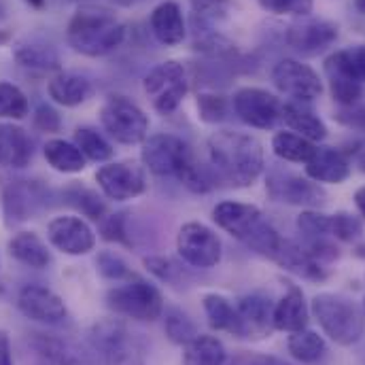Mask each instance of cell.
I'll return each mask as SVG.
<instances>
[{"label": "cell", "instance_id": "1", "mask_svg": "<svg viewBox=\"0 0 365 365\" xmlns=\"http://www.w3.org/2000/svg\"><path fill=\"white\" fill-rule=\"evenodd\" d=\"M208 155L217 179L234 187H249L264 173V147L249 134L215 132L208 138Z\"/></svg>", "mask_w": 365, "mask_h": 365}, {"label": "cell", "instance_id": "2", "mask_svg": "<svg viewBox=\"0 0 365 365\" xmlns=\"http://www.w3.org/2000/svg\"><path fill=\"white\" fill-rule=\"evenodd\" d=\"M66 38L77 53L88 58H102L123 43L125 26L110 9L88 4L77 9L71 17Z\"/></svg>", "mask_w": 365, "mask_h": 365}, {"label": "cell", "instance_id": "3", "mask_svg": "<svg viewBox=\"0 0 365 365\" xmlns=\"http://www.w3.org/2000/svg\"><path fill=\"white\" fill-rule=\"evenodd\" d=\"M212 219L221 230H225L230 236H234L236 240H240L251 251L264 257L272 259L282 242V238L278 236L272 223L266 219V215L253 204L232 202V200L219 202L212 208Z\"/></svg>", "mask_w": 365, "mask_h": 365}, {"label": "cell", "instance_id": "4", "mask_svg": "<svg viewBox=\"0 0 365 365\" xmlns=\"http://www.w3.org/2000/svg\"><path fill=\"white\" fill-rule=\"evenodd\" d=\"M310 312L319 321L323 334L338 346H353L364 338V308L346 295L319 293L310 302Z\"/></svg>", "mask_w": 365, "mask_h": 365}, {"label": "cell", "instance_id": "5", "mask_svg": "<svg viewBox=\"0 0 365 365\" xmlns=\"http://www.w3.org/2000/svg\"><path fill=\"white\" fill-rule=\"evenodd\" d=\"M106 306L115 314L140 323H153L164 314V297L160 289L136 274L106 291Z\"/></svg>", "mask_w": 365, "mask_h": 365}, {"label": "cell", "instance_id": "6", "mask_svg": "<svg viewBox=\"0 0 365 365\" xmlns=\"http://www.w3.org/2000/svg\"><path fill=\"white\" fill-rule=\"evenodd\" d=\"M100 123L119 145H138L147 140L149 117L125 96H108L100 108Z\"/></svg>", "mask_w": 365, "mask_h": 365}, {"label": "cell", "instance_id": "7", "mask_svg": "<svg viewBox=\"0 0 365 365\" xmlns=\"http://www.w3.org/2000/svg\"><path fill=\"white\" fill-rule=\"evenodd\" d=\"M93 351L100 353L104 365H147L134 340V334L119 319L98 321L90 331Z\"/></svg>", "mask_w": 365, "mask_h": 365}, {"label": "cell", "instance_id": "8", "mask_svg": "<svg viewBox=\"0 0 365 365\" xmlns=\"http://www.w3.org/2000/svg\"><path fill=\"white\" fill-rule=\"evenodd\" d=\"M143 88L158 113L170 115L179 108L187 93V73L182 64L175 60L162 62L153 71H149Z\"/></svg>", "mask_w": 365, "mask_h": 365}, {"label": "cell", "instance_id": "9", "mask_svg": "<svg viewBox=\"0 0 365 365\" xmlns=\"http://www.w3.org/2000/svg\"><path fill=\"white\" fill-rule=\"evenodd\" d=\"M177 253L187 266L208 270L221 262L223 245L208 225L189 221L177 234Z\"/></svg>", "mask_w": 365, "mask_h": 365}, {"label": "cell", "instance_id": "10", "mask_svg": "<svg viewBox=\"0 0 365 365\" xmlns=\"http://www.w3.org/2000/svg\"><path fill=\"white\" fill-rule=\"evenodd\" d=\"M51 191L38 181H9L2 187V208L6 225H17L34 219L49 208Z\"/></svg>", "mask_w": 365, "mask_h": 365}, {"label": "cell", "instance_id": "11", "mask_svg": "<svg viewBox=\"0 0 365 365\" xmlns=\"http://www.w3.org/2000/svg\"><path fill=\"white\" fill-rule=\"evenodd\" d=\"M140 160H143L145 168H149L153 175L179 179L182 168L193 160V153L179 136L155 134L145 140Z\"/></svg>", "mask_w": 365, "mask_h": 365}, {"label": "cell", "instance_id": "12", "mask_svg": "<svg viewBox=\"0 0 365 365\" xmlns=\"http://www.w3.org/2000/svg\"><path fill=\"white\" fill-rule=\"evenodd\" d=\"M26 365H90L86 355L66 338L32 331L24 338Z\"/></svg>", "mask_w": 365, "mask_h": 365}, {"label": "cell", "instance_id": "13", "mask_svg": "<svg viewBox=\"0 0 365 365\" xmlns=\"http://www.w3.org/2000/svg\"><path fill=\"white\" fill-rule=\"evenodd\" d=\"M238 119L257 130H272L282 119V102L266 90L242 88L232 98Z\"/></svg>", "mask_w": 365, "mask_h": 365}, {"label": "cell", "instance_id": "14", "mask_svg": "<svg viewBox=\"0 0 365 365\" xmlns=\"http://www.w3.org/2000/svg\"><path fill=\"white\" fill-rule=\"evenodd\" d=\"M19 312L41 325H62L68 319V308L64 299L43 284H26L17 293Z\"/></svg>", "mask_w": 365, "mask_h": 365}, {"label": "cell", "instance_id": "15", "mask_svg": "<svg viewBox=\"0 0 365 365\" xmlns=\"http://www.w3.org/2000/svg\"><path fill=\"white\" fill-rule=\"evenodd\" d=\"M98 187L102 193L115 202H125L134 200L147 189V179L145 173L138 164L134 162H113L102 166L96 173Z\"/></svg>", "mask_w": 365, "mask_h": 365}, {"label": "cell", "instance_id": "16", "mask_svg": "<svg viewBox=\"0 0 365 365\" xmlns=\"http://www.w3.org/2000/svg\"><path fill=\"white\" fill-rule=\"evenodd\" d=\"M274 86L295 102H312L323 93L319 75L297 60H280L272 71Z\"/></svg>", "mask_w": 365, "mask_h": 365}, {"label": "cell", "instance_id": "17", "mask_svg": "<svg viewBox=\"0 0 365 365\" xmlns=\"http://www.w3.org/2000/svg\"><path fill=\"white\" fill-rule=\"evenodd\" d=\"M47 238L60 253L71 257L88 255L96 247V234L90 223L73 215L51 219L47 225Z\"/></svg>", "mask_w": 365, "mask_h": 365}, {"label": "cell", "instance_id": "18", "mask_svg": "<svg viewBox=\"0 0 365 365\" xmlns=\"http://www.w3.org/2000/svg\"><path fill=\"white\" fill-rule=\"evenodd\" d=\"M268 195L291 206H321L325 202V191L308 177L291 175V173H272L266 182Z\"/></svg>", "mask_w": 365, "mask_h": 365}, {"label": "cell", "instance_id": "19", "mask_svg": "<svg viewBox=\"0 0 365 365\" xmlns=\"http://www.w3.org/2000/svg\"><path fill=\"white\" fill-rule=\"evenodd\" d=\"M236 312L240 321V338L264 340L274 331V304L262 293L242 295L236 302Z\"/></svg>", "mask_w": 365, "mask_h": 365}, {"label": "cell", "instance_id": "20", "mask_svg": "<svg viewBox=\"0 0 365 365\" xmlns=\"http://www.w3.org/2000/svg\"><path fill=\"white\" fill-rule=\"evenodd\" d=\"M287 43L302 56H317L331 47L338 38V26L325 19H306L291 24L287 30Z\"/></svg>", "mask_w": 365, "mask_h": 365}, {"label": "cell", "instance_id": "21", "mask_svg": "<svg viewBox=\"0 0 365 365\" xmlns=\"http://www.w3.org/2000/svg\"><path fill=\"white\" fill-rule=\"evenodd\" d=\"M272 262H276L282 270L295 274V276H299L304 280H310V282H323V280H327L331 276L329 266L314 259L304 249V245H297V242H291V240H284V238H282L278 251L274 253Z\"/></svg>", "mask_w": 365, "mask_h": 365}, {"label": "cell", "instance_id": "22", "mask_svg": "<svg viewBox=\"0 0 365 365\" xmlns=\"http://www.w3.org/2000/svg\"><path fill=\"white\" fill-rule=\"evenodd\" d=\"M306 175L314 182L340 185L351 177V160L334 147H317L306 164Z\"/></svg>", "mask_w": 365, "mask_h": 365}, {"label": "cell", "instance_id": "23", "mask_svg": "<svg viewBox=\"0 0 365 365\" xmlns=\"http://www.w3.org/2000/svg\"><path fill=\"white\" fill-rule=\"evenodd\" d=\"M310 306L304 297V291L295 284H289L287 293L274 304V329L276 331H302L308 327Z\"/></svg>", "mask_w": 365, "mask_h": 365}, {"label": "cell", "instance_id": "24", "mask_svg": "<svg viewBox=\"0 0 365 365\" xmlns=\"http://www.w3.org/2000/svg\"><path fill=\"white\" fill-rule=\"evenodd\" d=\"M34 158V143L30 134L13 123H0V166L21 170Z\"/></svg>", "mask_w": 365, "mask_h": 365}, {"label": "cell", "instance_id": "25", "mask_svg": "<svg viewBox=\"0 0 365 365\" xmlns=\"http://www.w3.org/2000/svg\"><path fill=\"white\" fill-rule=\"evenodd\" d=\"M282 121L295 134H299L312 143H321L327 136V125L310 106H306V102H295V100L284 102L282 104Z\"/></svg>", "mask_w": 365, "mask_h": 365}, {"label": "cell", "instance_id": "26", "mask_svg": "<svg viewBox=\"0 0 365 365\" xmlns=\"http://www.w3.org/2000/svg\"><path fill=\"white\" fill-rule=\"evenodd\" d=\"M9 255L21 266L45 270L51 264V253L36 232H17L9 240Z\"/></svg>", "mask_w": 365, "mask_h": 365}, {"label": "cell", "instance_id": "27", "mask_svg": "<svg viewBox=\"0 0 365 365\" xmlns=\"http://www.w3.org/2000/svg\"><path fill=\"white\" fill-rule=\"evenodd\" d=\"M47 91L51 100L62 106H79L91 96V81L79 73L60 71L49 79Z\"/></svg>", "mask_w": 365, "mask_h": 365}, {"label": "cell", "instance_id": "28", "mask_svg": "<svg viewBox=\"0 0 365 365\" xmlns=\"http://www.w3.org/2000/svg\"><path fill=\"white\" fill-rule=\"evenodd\" d=\"M151 32L162 45H179L185 38V19L177 2H162L151 13Z\"/></svg>", "mask_w": 365, "mask_h": 365}, {"label": "cell", "instance_id": "29", "mask_svg": "<svg viewBox=\"0 0 365 365\" xmlns=\"http://www.w3.org/2000/svg\"><path fill=\"white\" fill-rule=\"evenodd\" d=\"M202 306H204L208 325L215 331H227V334L240 338V321H238L236 304H232L221 293H206L202 297Z\"/></svg>", "mask_w": 365, "mask_h": 365}, {"label": "cell", "instance_id": "30", "mask_svg": "<svg viewBox=\"0 0 365 365\" xmlns=\"http://www.w3.org/2000/svg\"><path fill=\"white\" fill-rule=\"evenodd\" d=\"M227 351L217 336L197 334L182 346V365H225Z\"/></svg>", "mask_w": 365, "mask_h": 365}, {"label": "cell", "instance_id": "31", "mask_svg": "<svg viewBox=\"0 0 365 365\" xmlns=\"http://www.w3.org/2000/svg\"><path fill=\"white\" fill-rule=\"evenodd\" d=\"M45 160L47 164L56 170V173H62V175H77V173H83L86 170V155L79 151V147L75 143H68V140H60V138H53L45 145Z\"/></svg>", "mask_w": 365, "mask_h": 365}, {"label": "cell", "instance_id": "32", "mask_svg": "<svg viewBox=\"0 0 365 365\" xmlns=\"http://www.w3.org/2000/svg\"><path fill=\"white\" fill-rule=\"evenodd\" d=\"M15 62L32 73H60V58L49 45L21 43L13 51Z\"/></svg>", "mask_w": 365, "mask_h": 365}, {"label": "cell", "instance_id": "33", "mask_svg": "<svg viewBox=\"0 0 365 365\" xmlns=\"http://www.w3.org/2000/svg\"><path fill=\"white\" fill-rule=\"evenodd\" d=\"M327 75L349 77L357 83H365V45L340 49L331 53L325 62Z\"/></svg>", "mask_w": 365, "mask_h": 365}, {"label": "cell", "instance_id": "34", "mask_svg": "<svg viewBox=\"0 0 365 365\" xmlns=\"http://www.w3.org/2000/svg\"><path fill=\"white\" fill-rule=\"evenodd\" d=\"M287 349L295 361L304 365L319 364L327 355V344H325L323 336H319L317 331H312L308 327L302 331H293L287 340Z\"/></svg>", "mask_w": 365, "mask_h": 365}, {"label": "cell", "instance_id": "35", "mask_svg": "<svg viewBox=\"0 0 365 365\" xmlns=\"http://www.w3.org/2000/svg\"><path fill=\"white\" fill-rule=\"evenodd\" d=\"M317 145L295 132H278L272 138V151L284 162L308 164Z\"/></svg>", "mask_w": 365, "mask_h": 365}, {"label": "cell", "instance_id": "36", "mask_svg": "<svg viewBox=\"0 0 365 365\" xmlns=\"http://www.w3.org/2000/svg\"><path fill=\"white\" fill-rule=\"evenodd\" d=\"M75 145L79 147V151L86 155V160L96 162V164H104L113 158V147L110 143L93 128H79L75 132Z\"/></svg>", "mask_w": 365, "mask_h": 365}, {"label": "cell", "instance_id": "37", "mask_svg": "<svg viewBox=\"0 0 365 365\" xmlns=\"http://www.w3.org/2000/svg\"><path fill=\"white\" fill-rule=\"evenodd\" d=\"M64 197L75 206L79 208L86 217H90L93 221H102L106 215V206L104 202L100 200V195L96 191H91L88 187H81V185H71L66 191H64Z\"/></svg>", "mask_w": 365, "mask_h": 365}, {"label": "cell", "instance_id": "38", "mask_svg": "<svg viewBox=\"0 0 365 365\" xmlns=\"http://www.w3.org/2000/svg\"><path fill=\"white\" fill-rule=\"evenodd\" d=\"M164 329H166V336L170 338V342L185 346L189 344L200 331L195 327V323L189 319L187 312H182L181 308H170L166 312V319H164Z\"/></svg>", "mask_w": 365, "mask_h": 365}, {"label": "cell", "instance_id": "39", "mask_svg": "<svg viewBox=\"0 0 365 365\" xmlns=\"http://www.w3.org/2000/svg\"><path fill=\"white\" fill-rule=\"evenodd\" d=\"M30 104L26 93L13 83L0 81V119L19 121L28 115Z\"/></svg>", "mask_w": 365, "mask_h": 365}, {"label": "cell", "instance_id": "40", "mask_svg": "<svg viewBox=\"0 0 365 365\" xmlns=\"http://www.w3.org/2000/svg\"><path fill=\"white\" fill-rule=\"evenodd\" d=\"M331 236L342 242H357L364 236V219L346 210L331 215Z\"/></svg>", "mask_w": 365, "mask_h": 365}, {"label": "cell", "instance_id": "41", "mask_svg": "<svg viewBox=\"0 0 365 365\" xmlns=\"http://www.w3.org/2000/svg\"><path fill=\"white\" fill-rule=\"evenodd\" d=\"M297 230L306 238H327L331 236V215L319 210H304L297 217Z\"/></svg>", "mask_w": 365, "mask_h": 365}, {"label": "cell", "instance_id": "42", "mask_svg": "<svg viewBox=\"0 0 365 365\" xmlns=\"http://www.w3.org/2000/svg\"><path fill=\"white\" fill-rule=\"evenodd\" d=\"M96 268L102 278L106 280H113V282H121V280H128L132 278L134 272L128 268V264L117 255V253H110V251H102L98 253L96 257Z\"/></svg>", "mask_w": 365, "mask_h": 365}, {"label": "cell", "instance_id": "43", "mask_svg": "<svg viewBox=\"0 0 365 365\" xmlns=\"http://www.w3.org/2000/svg\"><path fill=\"white\" fill-rule=\"evenodd\" d=\"M329 77V88L331 96L340 106H353L359 102V98L364 96L361 83L349 79V77H340V75H327Z\"/></svg>", "mask_w": 365, "mask_h": 365}, {"label": "cell", "instance_id": "44", "mask_svg": "<svg viewBox=\"0 0 365 365\" xmlns=\"http://www.w3.org/2000/svg\"><path fill=\"white\" fill-rule=\"evenodd\" d=\"M100 236L106 242H119V245H132L130 234H128V217L125 212H115V215H106L100 221Z\"/></svg>", "mask_w": 365, "mask_h": 365}, {"label": "cell", "instance_id": "45", "mask_svg": "<svg viewBox=\"0 0 365 365\" xmlns=\"http://www.w3.org/2000/svg\"><path fill=\"white\" fill-rule=\"evenodd\" d=\"M145 268L153 274L155 278L164 280V282H170V284H177L182 278V270L170 259V257H162V255H151V257H145Z\"/></svg>", "mask_w": 365, "mask_h": 365}, {"label": "cell", "instance_id": "46", "mask_svg": "<svg viewBox=\"0 0 365 365\" xmlns=\"http://www.w3.org/2000/svg\"><path fill=\"white\" fill-rule=\"evenodd\" d=\"M197 110H200L202 121H206V123H217V121H223V119H225L227 104H225V98H223V96H217V93H202V96H197Z\"/></svg>", "mask_w": 365, "mask_h": 365}, {"label": "cell", "instance_id": "47", "mask_svg": "<svg viewBox=\"0 0 365 365\" xmlns=\"http://www.w3.org/2000/svg\"><path fill=\"white\" fill-rule=\"evenodd\" d=\"M259 4L274 15H297L304 17L312 11L314 0H259Z\"/></svg>", "mask_w": 365, "mask_h": 365}, {"label": "cell", "instance_id": "48", "mask_svg": "<svg viewBox=\"0 0 365 365\" xmlns=\"http://www.w3.org/2000/svg\"><path fill=\"white\" fill-rule=\"evenodd\" d=\"M34 128L41 130V132H47V134H53V132H60L62 128V117L58 115L56 108H51L49 104H38L36 110H34Z\"/></svg>", "mask_w": 365, "mask_h": 365}, {"label": "cell", "instance_id": "49", "mask_svg": "<svg viewBox=\"0 0 365 365\" xmlns=\"http://www.w3.org/2000/svg\"><path fill=\"white\" fill-rule=\"evenodd\" d=\"M191 6L202 17L221 19V17H225V13L230 9V0H191Z\"/></svg>", "mask_w": 365, "mask_h": 365}, {"label": "cell", "instance_id": "50", "mask_svg": "<svg viewBox=\"0 0 365 365\" xmlns=\"http://www.w3.org/2000/svg\"><path fill=\"white\" fill-rule=\"evenodd\" d=\"M336 119L353 130L365 132V106L353 104V106H342V110L336 113Z\"/></svg>", "mask_w": 365, "mask_h": 365}, {"label": "cell", "instance_id": "51", "mask_svg": "<svg viewBox=\"0 0 365 365\" xmlns=\"http://www.w3.org/2000/svg\"><path fill=\"white\" fill-rule=\"evenodd\" d=\"M227 365H289L287 361L272 357V355H262V353H240L236 355Z\"/></svg>", "mask_w": 365, "mask_h": 365}, {"label": "cell", "instance_id": "52", "mask_svg": "<svg viewBox=\"0 0 365 365\" xmlns=\"http://www.w3.org/2000/svg\"><path fill=\"white\" fill-rule=\"evenodd\" d=\"M346 158L351 160V164H355L361 173H365V138L351 143V149H349Z\"/></svg>", "mask_w": 365, "mask_h": 365}, {"label": "cell", "instance_id": "53", "mask_svg": "<svg viewBox=\"0 0 365 365\" xmlns=\"http://www.w3.org/2000/svg\"><path fill=\"white\" fill-rule=\"evenodd\" d=\"M0 365H15L11 340H9V336L4 331H0Z\"/></svg>", "mask_w": 365, "mask_h": 365}, {"label": "cell", "instance_id": "54", "mask_svg": "<svg viewBox=\"0 0 365 365\" xmlns=\"http://www.w3.org/2000/svg\"><path fill=\"white\" fill-rule=\"evenodd\" d=\"M355 204H357V210L361 212V217H364L365 221V187H359L355 191Z\"/></svg>", "mask_w": 365, "mask_h": 365}, {"label": "cell", "instance_id": "55", "mask_svg": "<svg viewBox=\"0 0 365 365\" xmlns=\"http://www.w3.org/2000/svg\"><path fill=\"white\" fill-rule=\"evenodd\" d=\"M9 41H11V30L2 24V13H0V45H4Z\"/></svg>", "mask_w": 365, "mask_h": 365}, {"label": "cell", "instance_id": "56", "mask_svg": "<svg viewBox=\"0 0 365 365\" xmlns=\"http://www.w3.org/2000/svg\"><path fill=\"white\" fill-rule=\"evenodd\" d=\"M353 253H355V257H359V259H365V242L357 245V247L353 249Z\"/></svg>", "mask_w": 365, "mask_h": 365}, {"label": "cell", "instance_id": "57", "mask_svg": "<svg viewBox=\"0 0 365 365\" xmlns=\"http://www.w3.org/2000/svg\"><path fill=\"white\" fill-rule=\"evenodd\" d=\"M30 6H34V9H43L45 6V0H26Z\"/></svg>", "mask_w": 365, "mask_h": 365}, {"label": "cell", "instance_id": "58", "mask_svg": "<svg viewBox=\"0 0 365 365\" xmlns=\"http://www.w3.org/2000/svg\"><path fill=\"white\" fill-rule=\"evenodd\" d=\"M355 9H357L361 15H365V0H355Z\"/></svg>", "mask_w": 365, "mask_h": 365}, {"label": "cell", "instance_id": "59", "mask_svg": "<svg viewBox=\"0 0 365 365\" xmlns=\"http://www.w3.org/2000/svg\"><path fill=\"white\" fill-rule=\"evenodd\" d=\"M364 312H365V302H364Z\"/></svg>", "mask_w": 365, "mask_h": 365}]
</instances>
